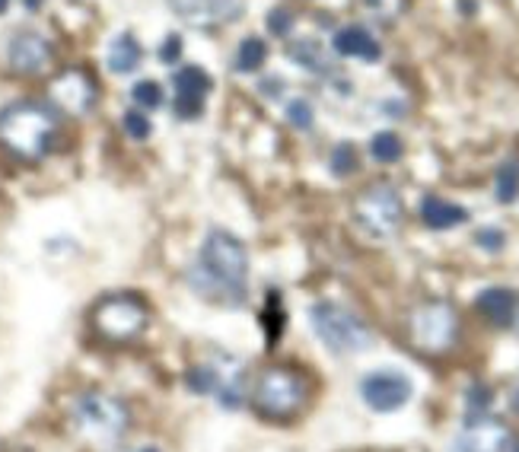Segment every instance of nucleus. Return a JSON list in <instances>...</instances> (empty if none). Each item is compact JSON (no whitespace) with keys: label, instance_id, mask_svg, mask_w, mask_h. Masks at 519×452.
Returning <instances> with one entry per match:
<instances>
[{"label":"nucleus","instance_id":"f257e3e1","mask_svg":"<svg viewBox=\"0 0 519 452\" xmlns=\"http://www.w3.org/2000/svg\"><path fill=\"white\" fill-rule=\"evenodd\" d=\"M188 287L211 303L242 306L249 297V249L230 230H211L201 242Z\"/></svg>","mask_w":519,"mask_h":452},{"label":"nucleus","instance_id":"f03ea898","mask_svg":"<svg viewBox=\"0 0 519 452\" xmlns=\"http://www.w3.org/2000/svg\"><path fill=\"white\" fill-rule=\"evenodd\" d=\"M58 134V118L45 102H13L0 112V147L23 163H39L48 156Z\"/></svg>","mask_w":519,"mask_h":452},{"label":"nucleus","instance_id":"7ed1b4c3","mask_svg":"<svg viewBox=\"0 0 519 452\" xmlns=\"http://www.w3.org/2000/svg\"><path fill=\"white\" fill-rule=\"evenodd\" d=\"M71 414H74V427L80 430V437L90 440L93 446H115L125 440V433L131 427L128 405L99 389L77 395Z\"/></svg>","mask_w":519,"mask_h":452},{"label":"nucleus","instance_id":"20e7f679","mask_svg":"<svg viewBox=\"0 0 519 452\" xmlns=\"http://www.w3.org/2000/svg\"><path fill=\"white\" fill-rule=\"evenodd\" d=\"M309 322H313L316 338L338 357L360 354L373 344V328L363 322L354 309L341 306L335 300H322L309 309Z\"/></svg>","mask_w":519,"mask_h":452},{"label":"nucleus","instance_id":"39448f33","mask_svg":"<svg viewBox=\"0 0 519 452\" xmlns=\"http://www.w3.org/2000/svg\"><path fill=\"white\" fill-rule=\"evenodd\" d=\"M252 405L271 421H290L306 405V379L293 367H265L255 379Z\"/></svg>","mask_w":519,"mask_h":452},{"label":"nucleus","instance_id":"423d86ee","mask_svg":"<svg viewBox=\"0 0 519 452\" xmlns=\"http://www.w3.org/2000/svg\"><path fill=\"white\" fill-rule=\"evenodd\" d=\"M147 322H150V312H147L144 300L134 297V293H112V297H102L90 312L93 332L112 344L134 341L147 328Z\"/></svg>","mask_w":519,"mask_h":452},{"label":"nucleus","instance_id":"0eeeda50","mask_svg":"<svg viewBox=\"0 0 519 452\" xmlns=\"http://www.w3.org/2000/svg\"><path fill=\"white\" fill-rule=\"evenodd\" d=\"M354 220L373 239H389L402 226V195L389 182L363 188L354 201Z\"/></svg>","mask_w":519,"mask_h":452},{"label":"nucleus","instance_id":"6e6552de","mask_svg":"<svg viewBox=\"0 0 519 452\" xmlns=\"http://www.w3.org/2000/svg\"><path fill=\"white\" fill-rule=\"evenodd\" d=\"M459 335V319H456V309L434 300V303H424L414 309L411 316V341L421 347L427 354H443L449 347L456 344Z\"/></svg>","mask_w":519,"mask_h":452},{"label":"nucleus","instance_id":"1a4fd4ad","mask_svg":"<svg viewBox=\"0 0 519 452\" xmlns=\"http://www.w3.org/2000/svg\"><path fill=\"white\" fill-rule=\"evenodd\" d=\"M414 395L411 379L399 370H373L360 379V398L376 414L402 411Z\"/></svg>","mask_w":519,"mask_h":452},{"label":"nucleus","instance_id":"9d476101","mask_svg":"<svg viewBox=\"0 0 519 452\" xmlns=\"http://www.w3.org/2000/svg\"><path fill=\"white\" fill-rule=\"evenodd\" d=\"M207 370H211V395L223 411H239L246 405V367L230 357V354H214V360H207Z\"/></svg>","mask_w":519,"mask_h":452},{"label":"nucleus","instance_id":"9b49d317","mask_svg":"<svg viewBox=\"0 0 519 452\" xmlns=\"http://www.w3.org/2000/svg\"><path fill=\"white\" fill-rule=\"evenodd\" d=\"M51 55H55V48H51V42L36 29L13 32L10 42H7V64H10V71L20 74V77L42 74L51 64Z\"/></svg>","mask_w":519,"mask_h":452},{"label":"nucleus","instance_id":"f8f14e48","mask_svg":"<svg viewBox=\"0 0 519 452\" xmlns=\"http://www.w3.org/2000/svg\"><path fill=\"white\" fill-rule=\"evenodd\" d=\"M48 99L67 115H86L96 106V83L86 71H64L48 83Z\"/></svg>","mask_w":519,"mask_h":452},{"label":"nucleus","instance_id":"ddd939ff","mask_svg":"<svg viewBox=\"0 0 519 452\" xmlns=\"http://www.w3.org/2000/svg\"><path fill=\"white\" fill-rule=\"evenodd\" d=\"M169 7L179 20H185L188 26H198V29L236 23L242 10H246L242 0H169Z\"/></svg>","mask_w":519,"mask_h":452},{"label":"nucleus","instance_id":"4468645a","mask_svg":"<svg viewBox=\"0 0 519 452\" xmlns=\"http://www.w3.org/2000/svg\"><path fill=\"white\" fill-rule=\"evenodd\" d=\"M513 446V433L504 421L497 417H465V430L459 437L462 452H510Z\"/></svg>","mask_w":519,"mask_h":452},{"label":"nucleus","instance_id":"2eb2a0df","mask_svg":"<svg viewBox=\"0 0 519 452\" xmlns=\"http://www.w3.org/2000/svg\"><path fill=\"white\" fill-rule=\"evenodd\" d=\"M332 51H335L338 58H357V61H367V64L383 58V45L376 42V36H373L367 26H357V23L341 26L335 32Z\"/></svg>","mask_w":519,"mask_h":452},{"label":"nucleus","instance_id":"dca6fc26","mask_svg":"<svg viewBox=\"0 0 519 452\" xmlns=\"http://www.w3.org/2000/svg\"><path fill=\"white\" fill-rule=\"evenodd\" d=\"M475 309L481 312L484 319L497 328H507L516 319L519 309V293L513 287H484L475 297Z\"/></svg>","mask_w":519,"mask_h":452},{"label":"nucleus","instance_id":"f3484780","mask_svg":"<svg viewBox=\"0 0 519 452\" xmlns=\"http://www.w3.org/2000/svg\"><path fill=\"white\" fill-rule=\"evenodd\" d=\"M418 214H421V220H424L427 230H437V233H443V230H456V226L469 223V211H465L462 204L446 201V198H440V195H424V198H421V207H418Z\"/></svg>","mask_w":519,"mask_h":452},{"label":"nucleus","instance_id":"a211bd4d","mask_svg":"<svg viewBox=\"0 0 519 452\" xmlns=\"http://www.w3.org/2000/svg\"><path fill=\"white\" fill-rule=\"evenodd\" d=\"M144 61V48L137 42L134 32H118V36L109 42V51H106V67L115 74V77H128L134 74L137 67Z\"/></svg>","mask_w":519,"mask_h":452},{"label":"nucleus","instance_id":"6ab92c4d","mask_svg":"<svg viewBox=\"0 0 519 452\" xmlns=\"http://www.w3.org/2000/svg\"><path fill=\"white\" fill-rule=\"evenodd\" d=\"M211 90H214V80H211V74H207L204 67H198V64H185V67H179L176 74H172V93H176V96L204 99V102H207Z\"/></svg>","mask_w":519,"mask_h":452},{"label":"nucleus","instance_id":"aec40b11","mask_svg":"<svg viewBox=\"0 0 519 452\" xmlns=\"http://www.w3.org/2000/svg\"><path fill=\"white\" fill-rule=\"evenodd\" d=\"M287 58L293 64L306 67V71L313 74H328V58H325V48L316 42V39H297L290 48H287Z\"/></svg>","mask_w":519,"mask_h":452},{"label":"nucleus","instance_id":"412c9836","mask_svg":"<svg viewBox=\"0 0 519 452\" xmlns=\"http://www.w3.org/2000/svg\"><path fill=\"white\" fill-rule=\"evenodd\" d=\"M265 61H268L265 39L249 36V39L239 42V48H236V71L239 74H258L265 67Z\"/></svg>","mask_w":519,"mask_h":452},{"label":"nucleus","instance_id":"4be33fe9","mask_svg":"<svg viewBox=\"0 0 519 452\" xmlns=\"http://www.w3.org/2000/svg\"><path fill=\"white\" fill-rule=\"evenodd\" d=\"M370 156H373L376 163H383V166L399 163L402 156H405L402 137L395 134V131H379V134H373V141H370Z\"/></svg>","mask_w":519,"mask_h":452},{"label":"nucleus","instance_id":"5701e85b","mask_svg":"<svg viewBox=\"0 0 519 452\" xmlns=\"http://www.w3.org/2000/svg\"><path fill=\"white\" fill-rule=\"evenodd\" d=\"M494 198L500 204H513L519 198V163H504L494 176Z\"/></svg>","mask_w":519,"mask_h":452},{"label":"nucleus","instance_id":"b1692460","mask_svg":"<svg viewBox=\"0 0 519 452\" xmlns=\"http://www.w3.org/2000/svg\"><path fill=\"white\" fill-rule=\"evenodd\" d=\"M328 169H332V176L338 179H348L354 176V172L360 169V156H357V147L351 141H344L332 150V156H328Z\"/></svg>","mask_w":519,"mask_h":452},{"label":"nucleus","instance_id":"393cba45","mask_svg":"<svg viewBox=\"0 0 519 452\" xmlns=\"http://www.w3.org/2000/svg\"><path fill=\"white\" fill-rule=\"evenodd\" d=\"M131 99H134V109L150 112V109H160L163 106V86L157 80H137L131 86Z\"/></svg>","mask_w":519,"mask_h":452},{"label":"nucleus","instance_id":"a878e982","mask_svg":"<svg viewBox=\"0 0 519 452\" xmlns=\"http://www.w3.org/2000/svg\"><path fill=\"white\" fill-rule=\"evenodd\" d=\"M284 306H281V293L268 290V306H265V332H268V344H278L281 332H284Z\"/></svg>","mask_w":519,"mask_h":452},{"label":"nucleus","instance_id":"bb28decb","mask_svg":"<svg viewBox=\"0 0 519 452\" xmlns=\"http://www.w3.org/2000/svg\"><path fill=\"white\" fill-rule=\"evenodd\" d=\"M121 128H125V134L131 137V141H147V137L153 134L150 118L141 109H128L125 118H121Z\"/></svg>","mask_w":519,"mask_h":452},{"label":"nucleus","instance_id":"cd10ccee","mask_svg":"<svg viewBox=\"0 0 519 452\" xmlns=\"http://www.w3.org/2000/svg\"><path fill=\"white\" fill-rule=\"evenodd\" d=\"M494 402V389L484 386V382H475V386L465 392V405H469V414L465 417H481L488 411V405Z\"/></svg>","mask_w":519,"mask_h":452},{"label":"nucleus","instance_id":"c85d7f7f","mask_svg":"<svg viewBox=\"0 0 519 452\" xmlns=\"http://www.w3.org/2000/svg\"><path fill=\"white\" fill-rule=\"evenodd\" d=\"M287 121L293 128L309 131V128H313V121H316V112H313V106H309L306 99H290L287 102Z\"/></svg>","mask_w":519,"mask_h":452},{"label":"nucleus","instance_id":"c756f323","mask_svg":"<svg viewBox=\"0 0 519 452\" xmlns=\"http://www.w3.org/2000/svg\"><path fill=\"white\" fill-rule=\"evenodd\" d=\"M265 23H268L271 36L284 39V36H290V29H293V13H290L287 7H274V10H268Z\"/></svg>","mask_w":519,"mask_h":452},{"label":"nucleus","instance_id":"7c9ffc66","mask_svg":"<svg viewBox=\"0 0 519 452\" xmlns=\"http://www.w3.org/2000/svg\"><path fill=\"white\" fill-rule=\"evenodd\" d=\"M185 386L195 395H211V370H207V363H198V367L185 373Z\"/></svg>","mask_w":519,"mask_h":452},{"label":"nucleus","instance_id":"2f4dec72","mask_svg":"<svg viewBox=\"0 0 519 452\" xmlns=\"http://www.w3.org/2000/svg\"><path fill=\"white\" fill-rule=\"evenodd\" d=\"M475 242H478L484 252H500V249L507 246V236H504V230H500V226H484V230L475 233Z\"/></svg>","mask_w":519,"mask_h":452},{"label":"nucleus","instance_id":"473e14b6","mask_svg":"<svg viewBox=\"0 0 519 452\" xmlns=\"http://www.w3.org/2000/svg\"><path fill=\"white\" fill-rule=\"evenodd\" d=\"M172 112L182 121H195L204 115V99H188V96H176L172 99Z\"/></svg>","mask_w":519,"mask_h":452},{"label":"nucleus","instance_id":"72a5a7b5","mask_svg":"<svg viewBox=\"0 0 519 452\" xmlns=\"http://www.w3.org/2000/svg\"><path fill=\"white\" fill-rule=\"evenodd\" d=\"M179 58H182V36L179 32H169V36L163 39V45H160V61L176 64Z\"/></svg>","mask_w":519,"mask_h":452},{"label":"nucleus","instance_id":"f704fd0d","mask_svg":"<svg viewBox=\"0 0 519 452\" xmlns=\"http://www.w3.org/2000/svg\"><path fill=\"white\" fill-rule=\"evenodd\" d=\"M23 7L36 13V10H42V7H45V0H23Z\"/></svg>","mask_w":519,"mask_h":452},{"label":"nucleus","instance_id":"c9c22d12","mask_svg":"<svg viewBox=\"0 0 519 452\" xmlns=\"http://www.w3.org/2000/svg\"><path fill=\"white\" fill-rule=\"evenodd\" d=\"M10 10V0H0V13H7Z\"/></svg>","mask_w":519,"mask_h":452},{"label":"nucleus","instance_id":"e433bc0d","mask_svg":"<svg viewBox=\"0 0 519 452\" xmlns=\"http://www.w3.org/2000/svg\"><path fill=\"white\" fill-rule=\"evenodd\" d=\"M137 452H160L157 446H144V449H137Z\"/></svg>","mask_w":519,"mask_h":452},{"label":"nucleus","instance_id":"4c0bfd02","mask_svg":"<svg viewBox=\"0 0 519 452\" xmlns=\"http://www.w3.org/2000/svg\"><path fill=\"white\" fill-rule=\"evenodd\" d=\"M516 411H519V389H516Z\"/></svg>","mask_w":519,"mask_h":452},{"label":"nucleus","instance_id":"58836bf2","mask_svg":"<svg viewBox=\"0 0 519 452\" xmlns=\"http://www.w3.org/2000/svg\"><path fill=\"white\" fill-rule=\"evenodd\" d=\"M513 452H519V446H516V449H513Z\"/></svg>","mask_w":519,"mask_h":452}]
</instances>
